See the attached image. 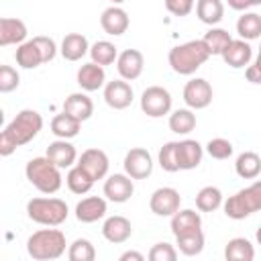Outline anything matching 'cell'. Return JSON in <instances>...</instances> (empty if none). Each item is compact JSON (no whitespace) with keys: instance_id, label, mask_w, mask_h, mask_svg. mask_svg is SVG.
<instances>
[{"instance_id":"cell-1","label":"cell","mask_w":261,"mask_h":261,"mask_svg":"<svg viewBox=\"0 0 261 261\" xmlns=\"http://www.w3.org/2000/svg\"><path fill=\"white\" fill-rule=\"evenodd\" d=\"M41 128H43V116L37 110L31 108L20 110L0 133V155L8 157L18 147L31 143Z\"/></svg>"},{"instance_id":"cell-2","label":"cell","mask_w":261,"mask_h":261,"mask_svg":"<svg viewBox=\"0 0 261 261\" xmlns=\"http://www.w3.org/2000/svg\"><path fill=\"white\" fill-rule=\"evenodd\" d=\"M208 57H210V51L206 49L204 41L196 39V41H188V43H181L169 49L167 61L175 73L192 75L196 69H200L208 61Z\"/></svg>"},{"instance_id":"cell-3","label":"cell","mask_w":261,"mask_h":261,"mask_svg":"<svg viewBox=\"0 0 261 261\" xmlns=\"http://www.w3.org/2000/svg\"><path fill=\"white\" fill-rule=\"evenodd\" d=\"M65 234L59 228H41L27 241V253L35 261H53L65 253Z\"/></svg>"},{"instance_id":"cell-4","label":"cell","mask_w":261,"mask_h":261,"mask_svg":"<svg viewBox=\"0 0 261 261\" xmlns=\"http://www.w3.org/2000/svg\"><path fill=\"white\" fill-rule=\"evenodd\" d=\"M24 175L43 194H55L63 184L61 169L47 157H33L24 167Z\"/></svg>"},{"instance_id":"cell-5","label":"cell","mask_w":261,"mask_h":261,"mask_svg":"<svg viewBox=\"0 0 261 261\" xmlns=\"http://www.w3.org/2000/svg\"><path fill=\"white\" fill-rule=\"evenodd\" d=\"M27 214L37 224L59 226L65 222L69 208L61 198H33L27 202Z\"/></svg>"},{"instance_id":"cell-6","label":"cell","mask_w":261,"mask_h":261,"mask_svg":"<svg viewBox=\"0 0 261 261\" xmlns=\"http://www.w3.org/2000/svg\"><path fill=\"white\" fill-rule=\"evenodd\" d=\"M259 210H261V179L228 196V200L224 202V214L232 220H243Z\"/></svg>"},{"instance_id":"cell-7","label":"cell","mask_w":261,"mask_h":261,"mask_svg":"<svg viewBox=\"0 0 261 261\" xmlns=\"http://www.w3.org/2000/svg\"><path fill=\"white\" fill-rule=\"evenodd\" d=\"M141 110L151 118H161L171 110V94L163 86H149L141 94Z\"/></svg>"},{"instance_id":"cell-8","label":"cell","mask_w":261,"mask_h":261,"mask_svg":"<svg viewBox=\"0 0 261 261\" xmlns=\"http://www.w3.org/2000/svg\"><path fill=\"white\" fill-rule=\"evenodd\" d=\"M122 165H124V173L130 179H147L153 173V157L143 147H133L124 155Z\"/></svg>"},{"instance_id":"cell-9","label":"cell","mask_w":261,"mask_h":261,"mask_svg":"<svg viewBox=\"0 0 261 261\" xmlns=\"http://www.w3.org/2000/svg\"><path fill=\"white\" fill-rule=\"evenodd\" d=\"M179 204H181V196L175 188H157L151 198H149V208L153 214L157 216H173L175 212H179Z\"/></svg>"},{"instance_id":"cell-10","label":"cell","mask_w":261,"mask_h":261,"mask_svg":"<svg viewBox=\"0 0 261 261\" xmlns=\"http://www.w3.org/2000/svg\"><path fill=\"white\" fill-rule=\"evenodd\" d=\"M212 86L204 77H194L184 86V102L190 110H202L212 102Z\"/></svg>"},{"instance_id":"cell-11","label":"cell","mask_w":261,"mask_h":261,"mask_svg":"<svg viewBox=\"0 0 261 261\" xmlns=\"http://www.w3.org/2000/svg\"><path fill=\"white\" fill-rule=\"evenodd\" d=\"M77 167H82V169L96 181V179L106 177L108 167H110V161H108V155H106L102 149L92 147V149H86V151L80 155Z\"/></svg>"},{"instance_id":"cell-12","label":"cell","mask_w":261,"mask_h":261,"mask_svg":"<svg viewBox=\"0 0 261 261\" xmlns=\"http://www.w3.org/2000/svg\"><path fill=\"white\" fill-rule=\"evenodd\" d=\"M135 98V92L128 82L124 80H112L104 86V102L114 110H124L130 106Z\"/></svg>"},{"instance_id":"cell-13","label":"cell","mask_w":261,"mask_h":261,"mask_svg":"<svg viewBox=\"0 0 261 261\" xmlns=\"http://www.w3.org/2000/svg\"><path fill=\"white\" fill-rule=\"evenodd\" d=\"M143 67H145V57H143V53L139 49H124L116 59L118 75L124 82L137 80L143 73Z\"/></svg>"},{"instance_id":"cell-14","label":"cell","mask_w":261,"mask_h":261,"mask_svg":"<svg viewBox=\"0 0 261 261\" xmlns=\"http://www.w3.org/2000/svg\"><path fill=\"white\" fill-rule=\"evenodd\" d=\"M133 192H135V186H133V179L126 173H112L104 181V196L110 202L122 204L133 196Z\"/></svg>"},{"instance_id":"cell-15","label":"cell","mask_w":261,"mask_h":261,"mask_svg":"<svg viewBox=\"0 0 261 261\" xmlns=\"http://www.w3.org/2000/svg\"><path fill=\"white\" fill-rule=\"evenodd\" d=\"M45 157H47L53 165H57L59 169H67V167L71 169L73 163H75V159H77V151H75V147H73L69 141L57 139V141L49 143Z\"/></svg>"},{"instance_id":"cell-16","label":"cell","mask_w":261,"mask_h":261,"mask_svg":"<svg viewBox=\"0 0 261 261\" xmlns=\"http://www.w3.org/2000/svg\"><path fill=\"white\" fill-rule=\"evenodd\" d=\"M102 234H104V239H106L108 243L120 245V243H124V241L130 239V234H133V224H130L128 218H124V216H120V214H114V216H108V218L104 220V224H102Z\"/></svg>"},{"instance_id":"cell-17","label":"cell","mask_w":261,"mask_h":261,"mask_svg":"<svg viewBox=\"0 0 261 261\" xmlns=\"http://www.w3.org/2000/svg\"><path fill=\"white\" fill-rule=\"evenodd\" d=\"M128 22H130L128 14L120 6H108L100 16V27L104 29L106 35H112V37H118V35L126 33Z\"/></svg>"},{"instance_id":"cell-18","label":"cell","mask_w":261,"mask_h":261,"mask_svg":"<svg viewBox=\"0 0 261 261\" xmlns=\"http://www.w3.org/2000/svg\"><path fill=\"white\" fill-rule=\"evenodd\" d=\"M75 80H77V86L84 92H96L102 86H106V71H104V67H100V65L90 61V63H84L77 69Z\"/></svg>"},{"instance_id":"cell-19","label":"cell","mask_w":261,"mask_h":261,"mask_svg":"<svg viewBox=\"0 0 261 261\" xmlns=\"http://www.w3.org/2000/svg\"><path fill=\"white\" fill-rule=\"evenodd\" d=\"M63 112L69 114L71 118L84 122V120H88V118L94 114V102H92V98H88V94H84V92H73V94H69V96L65 98V102H63Z\"/></svg>"},{"instance_id":"cell-20","label":"cell","mask_w":261,"mask_h":261,"mask_svg":"<svg viewBox=\"0 0 261 261\" xmlns=\"http://www.w3.org/2000/svg\"><path fill=\"white\" fill-rule=\"evenodd\" d=\"M204 147L194 139L177 141V165L179 169H194L202 163Z\"/></svg>"},{"instance_id":"cell-21","label":"cell","mask_w":261,"mask_h":261,"mask_svg":"<svg viewBox=\"0 0 261 261\" xmlns=\"http://www.w3.org/2000/svg\"><path fill=\"white\" fill-rule=\"evenodd\" d=\"M104 214H106V200L100 196H88V198L80 200L75 206V218L86 224L100 220Z\"/></svg>"},{"instance_id":"cell-22","label":"cell","mask_w":261,"mask_h":261,"mask_svg":"<svg viewBox=\"0 0 261 261\" xmlns=\"http://www.w3.org/2000/svg\"><path fill=\"white\" fill-rule=\"evenodd\" d=\"M253 57V49L247 41L243 39H232V43L226 47V51L222 53V59L226 65H230L232 69H241V67H249Z\"/></svg>"},{"instance_id":"cell-23","label":"cell","mask_w":261,"mask_h":261,"mask_svg":"<svg viewBox=\"0 0 261 261\" xmlns=\"http://www.w3.org/2000/svg\"><path fill=\"white\" fill-rule=\"evenodd\" d=\"M27 24L20 18H0V45H22L27 43Z\"/></svg>"},{"instance_id":"cell-24","label":"cell","mask_w":261,"mask_h":261,"mask_svg":"<svg viewBox=\"0 0 261 261\" xmlns=\"http://www.w3.org/2000/svg\"><path fill=\"white\" fill-rule=\"evenodd\" d=\"M202 230V218L196 210H179L171 216V232L173 237H181V234H190Z\"/></svg>"},{"instance_id":"cell-25","label":"cell","mask_w":261,"mask_h":261,"mask_svg":"<svg viewBox=\"0 0 261 261\" xmlns=\"http://www.w3.org/2000/svg\"><path fill=\"white\" fill-rule=\"evenodd\" d=\"M59 51H61L63 59H67V61H80L86 53H90V45H88V39L82 33H69V35L63 37Z\"/></svg>"},{"instance_id":"cell-26","label":"cell","mask_w":261,"mask_h":261,"mask_svg":"<svg viewBox=\"0 0 261 261\" xmlns=\"http://www.w3.org/2000/svg\"><path fill=\"white\" fill-rule=\"evenodd\" d=\"M234 171L243 179H255L261 173V157L255 151H245L234 161Z\"/></svg>"},{"instance_id":"cell-27","label":"cell","mask_w":261,"mask_h":261,"mask_svg":"<svg viewBox=\"0 0 261 261\" xmlns=\"http://www.w3.org/2000/svg\"><path fill=\"white\" fill-rule=\"evenodd\" d=\"M80 126H82V122L75 120V118H71V116L65 114V112L55 114L53 120H51V133H53L57 139H63V141H69V139L77 137Z\"/></svg>"},{"instance_id":"cell-28","label":"cell","mask_w":261,"mask_h":261,"mask_svg":"<svg viewBox=\"0 0 261 261\" xmlns=\"http://www.w3.org/2000/svg\"><path fill=\"white\" fill-rule=\"evenodd\" d=\"M196 14L204 24H218L224 16V4L220 0H198L196 2Z\"/></svg>"},{"instance_id":"cell-29","label":"cell","mask_w":261,"mask_h":261,"mask_svg":"<svg viewBox=\"0 0 261 261\" xmlns=\"http://www.w3.org/2000/svg\"><path fill=\"white\" fill-rule=\"evenodd\" d=\"M253 257H255V249L243 237L230 239L224 247V259L226 261H253Z\"/></svg>"},{"instance_id":"cell-30","label":"cell","mask_w":261,"mask_h":261,"mask_svg":"<svg viewBox=\"0 0 261 261\" xmlns=\"http://www.w3.org/2000/svg\"><path fill=\"white\" fill-rule=\"evenodd\" d=\"M237 33L243 41H253L261 37V16L257 12H243L237 20Z\"/></svg>"},{"instance_id":"cell-31","label":"cell","mask_w":261,"mask_h":261,"mask_svg":"<svg viewBox=\"0 0 261 261\" xmlns=\"http://www.w3.org/2000/svg\"><path fill=\"white\" fill-rule=\"evenodd\" d=\"M14 57H16V63H18L22 69H35V67H39V65L43 63L41 51H39V47L35 45L33 39L27 41V43H22V45H18Z\"/></svg>"},{"instance_id":"cell-32","label":"cell","mask_w":261,"mask_h":261,"mask_svg":"<svg viewBox=\"0 0 261 261\" xmlns=\"http://www.w3.org/2000/svg\"><path fill=\"white\" fill-rule=\"evenodd\" d=\"M118 49L114 43L110 41H96L92 47H90V57H92V63L104 67V65H110L118 59Z\"/></svg>"},{"instance_id":"cell-33","label":"cell","mask_w":261,"mask_h":261,"mask_svg":"<svg viewBox=\"0 0 261 261\" xmlns=\"http://www.w3.org/2000/svg\"><path fill=\"white\" fill-rule=\"evenodd\" d=\"M202 41H204L206 49L210 51V55H220V57H222V53L226 51V47L232 43L228 31L216 29V27H212V29L202 37Z\"/></svg>"},{"instance_id":"cell-34","label":"cell","mask_w":261,"mask_h":261,"mask_svg":"<svg viewBox=\"0 0 261 261\" xmlns=\"http://www.w3.org/2000/svg\"><path fill=\"white\" fill-rule=\"evenodd\" d=\"M169 128L177 135H188L196 128V114L190 108H177L169 114Z\"/></svg>"},{"instance_id":"cell-35","label":"cell","mask_w":261,"mask_h":261,"mask_svg":"<svg viewBox=\"0 0 261 261\" xmlns=\"http://www.w3.org/2000/svg\"><path fill=\"white\" fill-rule=\"evenodd\" d=\"M222 206V192L216 186H206L196 194V208L200 212H214Z\"/></svg>"},{"instance_id":"cell-36","label":"cell","mask_w":261,"mask_h":261,"mask_svg":"<svg viewBox=\"0 0 261 261\" xmlns=\"http://www.w3.org/2000/svg\"><path fill=\"white\" fill-rule=\"evenodd\" d=\"M65 184H67L69 192H73V194L82 196V194H88V192L92 190L94 179H92V177H90L82 167L73 165V167L67 171V175H65Z\"/></svg>"},{"instance_id":"cell-37","label":"cell","mask_w":261,"mask_h":261,"mask_svg":"<svg viewBox=\"0 0 261 261\" xmlns=\"http://www.w3.org/2000/svg\"><path fill=\"white\" fill-rule=\"evenodd\" d=\"M175 249L181 255H186V257L200 255L202 249H204V232L202 230H196V232H190V234L175 237Z\"/></svg>"},{"instance_id":"cell-38","label":"cell","mask_w":261,"mask_h":261,"mask_svg":"<svg viewBox=\"0 0 261 261\" xmlns=\"http://www.w3.org/2000/svg\"><path fill=\"white\" fill-rule=\"evenodd\" d=\"M69 261H96V249L88 239H75L67 247Z\"/></svg>"},{"instance_id":"cell-39","label":"cell","mask_w":261,"mask_h":261,"mask_svg":"<svg viewBox=\"0 0 261 261\" xmlns=\"http://www.w3.org/2000/svg\"><path fill=\"white\" fill-rule=\"evenodd\" d=\"M157 161L161 165L163 171H179V165H177V141H169L165 143L161 149H159V155H157Z\"/></svg>"},{"instance_id":"cell-40","label":"cell","mask_w":261,"mask_h":261,"mask_svg":"<svg viewBox=\"0 0 261 261\" xmlns=\"http://www.w3.org/2000/svg\"><path fill=\"white\" fill-rule=\"evenodd\" d=\"M206 153L212 159H228L232 155V143L228 139H222V137L210 139L206 145Z\"/></svg>"},{"instance_id":"cell-41","label":"cell","mask_w":261,"mask_h":261,"mask_svg":"<svg viewBox=\"0 0 261 261\" xmlns=\"http://www.w3.org/2000/svg\"><path fill=\"white\" fill-rule=\"evenodd\" d=\"M147 261H177V249L171 243H155L149 249Z\"/></svg>"},{"instance_id":"cell-42","label":"cell","mask_w":261,"mask_h":261,"mask_svg":"<svg viewBox=\"0 0 261 261\" xmlns=\"http://www.w3.org/2000/svg\"><path fill=\"white\" fill-rule=\"evenodd\" d=\"M20 84V75L14 67L10 65H0V92L2 94H8L12 90H16Z\"/></svg>"},{"instance_id":"cell-43","label":"cell","mask_w":261,"mask_h":261,"mask_svg":"<svg viewBox=\"0 0 261 261\" xmlns=\"http://www.w3.org/2000/svg\"><path fill=\"white\" fill-rule=\"evenodd\" d=\"M33 41H35V45H37V47H39V51H41L43 63L53 61V57L57 55V45H55V41H53V39H49V37H43V35L33 37Z\"/></svg>"},{"instance_id":"cell-44","label":"cell","mask_w":261,"mask_h":261,"mask_svg":"<svg viewBox=\"0 0 261 261\" xmlns=\"http://www.w3.org/2000/svg\"><path fill=\"white\" fill-rule=\"evenodd\" d=\"M165 8L173 16H188L194 8V2L192 0H165Z\"/></svg>"},{"instance_id":"cell-45","label":"cell","mask_w":261,"mask_h":261,"mask_svg":"<svg viewBox=\"0 0 261 261\" xmlns=\"http://www.w3.org/2000/svg\"><path fill=\"white\" fill-rule=\"evenodd\" d=\"M245 75L251 84H261V47H259V53H257V59L253 61V65H249L245 69Z\"/></svg>"},{"instance_id":"cell-46","label":"cell","mask_w":261,"mask_h":261,"mask_svg":"<svg viewBox=\"0 0 261 261\" xmlns=\"http://www.w3.org/2000/svg\"><path fill=\"white\" fill-rule=\"evenodd\" d=\"M259 4H261V0H228V6L234 10H247V8H253Z\"/></svg>"},{"instance_id":"cell-47","label":"cell","mask_w":261,"mask_h":261,"mask_svg":"<svg viewBox=\"0 0 261 261\" xmlns=\"http://www.w3.org/2000/svg\"><path fill=\"white\" fill-rule=\"evenodd\" d=\"M118 261H147V259H145L143 253H139V251H135V249H128V251H124V253L118 257Z\"/></svg>"},{"instance_id":"cell-48","label":"cell","mask_w":261,"mask_h":261,"mask_svg":"<svg viewBox=\"0 0 261 261\" xmlns=\"http://www.w3.org/2000/svg\"><path fill=\"white\" fill-rule=\"evenodd\" d=\"M255 239H257V243H259V245H261V226H259V228H257V234H255Z\"/></svg>"}]
</instances>
